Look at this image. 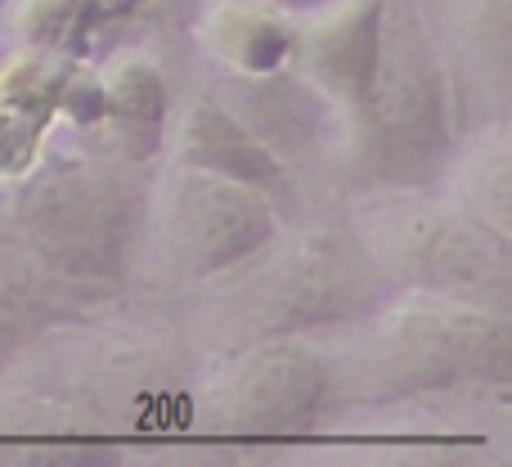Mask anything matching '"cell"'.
I'll return each mask as SVG.
<instances>
[{"mask_svg": "<svg viewBox=\"0 0 512 467\" xmlns=\"http://www.w3.org/2000/svg\"><path fill=\"white\" fill-rule=\"evenodd\" d=\"M333 364V391L355 396H418L459 382L508 378V319L499 306L459 297H423L369 319Z\"/></svg>", "mask_w": 512, "mask_h": 467, "instance_id": "6da1fadb", "label": "cell"}, {"mask_svg": "<svg viewBox=\"0 0 512 467\" xmlns=\"http://www.w3.org/2000/svg\"><path fill=\"white\" fill-rule=\"evenodd\" d=\"M18 203V230L36 265L86 288L122 283L144 243V189L122 167L99 158H68L41 167Z\"/></svg>", "mask_w": 512, "mask_h": 467, "instance_id": "7a4b0ae2", "label": "cell"}, {"mask_svg": "<svg viewBox=\"0 0 512 467\" xmlns=\"http://www.w3.org/2000/svg\"><path fill=\"white\" fill-rule=\"evenodd\" d=\"M360 252L387 279L427 297H459L499 306L508 301V234H495L463 207L396 198L360 216Z\"/></svg>", "mask_w": 512, "mask_h": 467, "instance_id": "3957f363", "label": "cell"}, {"mask_svg": "<svg viewBox=\"0 0 512 467\" xmlns=\"http://www.w3.org/2000/svg\"><path fill=\"white\" fill-rule=\"evenodd\" d=\"M355 126L364 144V167L373 162V176L387 185H418L441 167L450 149V99H445V72L418 23L382 18L378 63Z\"/></svg>", "mask_w": 512, "mask_h": 467, "instance_id": "277c9868", "label": "cell"}, {"mask_svg": "<svg viewBox=\"0 0 512 467\" xmlns=\"http://www.w3.org/2000/svg\"><path fill=\"white\" fill-rule=\"evenodd\" d=\"M279 238L270 189L216 171L176 167L144 212V243L176 283H207L239 270Z\"/></svg>", "mask_w": 512, "mask_h": 467, "instance_id": "5b68a950", "label": "cell"}, {"mask_svg": "<svg viewBox=\"0 0 512 467\" xmlns=\"http://www.w3.org/2000/svg\"><path fill=\"white\" fill-rule=\"evenodd\" d=\"M234 306L225 315L252 337H301L315 324L351 319L369 292V256H355L337 238H301L297 247H261L239 265Z\"/></svg>", "mask_w": 512, "mask_h": 467, "instance_id": "8992f818", "label": "cell"}, {"mask_svg": "<svg viewBox=\"0 0 512 467\" xmlns=\"http://www.w3.org/2000/svg\"><path fill=\"white\" fill-rule=\"evenodd\" d=\"M333 400V364L301 337H261L234 355L203 391L207 414L225 432L248 436L301 432Z\"/></svg>", "mask_w": 512, "mask_h": 467, "instance_id": "52a82bcc", "label": "cell"}, {"mask_svg": "<svg viewBox=\"0 0 512 467\" xmlns=\"http://www.w3.org/2000/svg\"><path fill=\"white\" fill-rule=\"evenodd\" d=\"M382 18H387V0H337L328 14L297 23L292 68L306 81V90H315L333 113L351 122L378 63Z\"/></svg>", "mask_w": 512, "mask_h": 467, "instance_id": "ba28073f", "label": "cell"}, {"mask_svg": "<svg viewBox=\"0 0 512 467\" xmlns=\"http://www.w3.org/2000/svg\"><path fill=\"white\" fill-rule=\"evenodd\" d=\"M167 131L176 167L216 171L230 180H248L256 189H274L283 176V162L256 140L248 122L225 99H194L189 113Z\"/></svg>", "mask_w": 512, "mask_h": 467, "instance_id": "9c48e42d", "label": "cell"}, {"mask_svg": "<svg viewBox=\"0 0 512 467\" xmlns=\"http://www.w3.org/2000/svg\"><path fill=\"white\" fill-rule=\"evenodd\" d=\"M198 41L239 77H270L292 63L297 18L270 0H207L198 14Z\"/></svg>", "mask_w": 512, "mask_h": 467, "instance_id": "30bf717a", "label": "cell"}, {"mask_svg": "<svg viewBox=\"0 0 512 467\" xmlns=\"http://www.w3.org/2000/svg\"><path fill=\"white\" fill-rule=\"evenodd\" d=\"M167 108V81L140 54L113 63L108 77H99V122L113 131L126 162H149L162 149Z\"/></svg>", "mask_w": 512, "mask_h": 467, "instance_id": "8fae6325", "label": "cell"}, {"mask_svg": "<svg viewBox=\"0 0 512 467\" xmlns=\"http://www.w3.org/2000/svg\"><path fill=\"white\" fill-rule=\"evenodd\" d=\"M454 207L477 216V221L490 225L495 234H508V149L499 135L486 153H477V158L463 167V198Z\"/></svg>", "mask_w": 512, "mask_h": 467, "instance_id": "7c38bea8", "label": "cell"}, {"mask_svg": "<svg viewBox=\"0 0 512 467\" xmlns=\"http://www.w3.org/2000/svg\"><path fill=\"white\" fill-rule=\"evenodd\" d=\"M90 0H18L9 27L23 50H63L86 27Z\"/></svg>", "mask_w": 512, "mask_h": 467, "instance_id": "4fadbf2b", "label": "cell"}, {"mask_svg": "<svg viewBox=\"0 0 512 467\" xmlns=\"http://www.w3.org/2000/svg\"><path fill=\"white\" fill-rule=\"evenodd\" d=\"M45 122L0 99V180H23L41 162Z\"/></svg>", "mask_w": 512, "mask_h": 467, "instance_id": "5bb4252c", "label": "cell"}]
</instances>
